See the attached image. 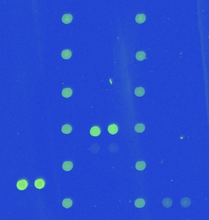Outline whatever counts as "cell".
<instances>
[{"label":"cell","instance_id":"cell-6","mask_svg":"<svg viewBox=\"0 0 209 220\" xmlns=\"http://www.w3.org/2000/svg\"><path fill=\"white\" fill-rule=\"evenodd\" d=\"M62 168L66 171H70L73 168V163L71 162H65L62 165Z\"/></svg>","mask_w":209,"mask_h":220},{"label":"cell","instance_id":"cell-8","mask_svg":"<svg viewBox=\"0 0 209 220\" xmlns=\"http://www.w3.org/2000/svg\"><path fill=\"white\" fill-rule=\"evenodd\" d=\"M62 95L64 97L69 98L72 95V90L70 88H65L62 90Z\"/></svg>","mask_w":209,"mask_h":220},{"label":"cell","instance_id":"cell-12","mask_svg":"<svg viewBox=\"0 0 209 220\" xmlns=\"http://www.w3.org/2000/svg\"><path fill=\"white\" fill-rule=\"evenodd\" d=\"M146 166V164L143 161H141V162H138L136 164V169L138 171H142L145 168Z\"/></svg>","mask_w":209,"mask_h":220},{"label":"cell","instance_id":"cell-16","mask_svg":"<svg viewBox=\"0 0 209 220\" xmlns=\"http://www.w3.org/2000/svg\"><path fill=\"white\" fill-rule=\"evenodd\" d=\"M145 130L144 125L142 124H137L134 127V130L137 132V133H142Z\"/></svg>","mask_w":209,"mask_h":220},{"label":"cell","instance_id":"cell-4","mask_svg":"<svg viewBox=\"0 0 209 220\" xmlns=\"http://www.w3.org/2000/svg\"><path fill=\"white\" fill-rule=\"evenodd\" d=\"M61 56L64 59H69L72 56V52L69 50H63L61 53Z\"/></svg>","mask_w":209,"mask_h":220},{"label":"cell","instance_id":"cell-5","mask_svg":"<svg viewBox=\"0 0 209 220\" xmlns=\"http://www.w3.org/2000/svg\"><path fill=\"white\" fill-rule=\"evenodd\" d=\"M108 130L109 133L111 134V135H115V134L118 133V128L116 125H115V124H112V125H110L109 126L108 128Z\"/></svg>","mask_w":209,"mask_h":220},{"label":"cell","instance_id":"cell-2","mask_svg":"<svg viewBox=\"0 0 209 220\" xmlns=\"http://www.w3.org/2000/svg\"><path fill=\"white\" fill-rule=\"evenodd\" d=\"M73 20V17L71 14H64L62 17V21L64 23L69 24L72 22Z\"/></svg>","mask_w":209,"mask_h":220},{"label":"cell","instance_id":"cell-14","mask_svg":"<svg viewBox=\"0 0 209 220\" xmlns=\"http://www.w3.org/2000/svg\"><path fill=\"white\" fill-rule=\"evenodd\" d=\"M145 201L143 199H138L134 202V205L137 208H142L144 206Z\"/></svg>","mask_w":209,"mask_h":220},{"label":"cell","instance_id":"cell-1","mask_svg":"<svg viewBox=\"0 0 209 220\" xmlns=\"http://www.w3.org/2000/svg\"><path fill=\"white\" fill-rule=\"evenodd\" d=\"M28 186V182L25 180H21L17 183V188L20 190H24Z\"/></svg>","mask_w":209,"mask_h":220},{"label":"cell","instance_id":"cell-11","mask_svg":"<svg viewBox=\"0 0 209 220\" xmlns=\"http://www.w3.org/2000/svg\"><path fill=\"white\" fill-rule=\"evenodd\" d=\"M145 93V90L143 87H137L134 90V94L135 95L138 97H141L142 95H144Z\"/></svg>","mask_w":209,"mask_h":220},{"label":"cell","instance_id":"cell-18","mask_svg":"<svg viewBox=\"0 0 209 220\" xmlns=\"http://www.w3.org/2000/svg\"><path fill=\"white\" fill-rule=\"evenodd\" d=\"M136 58L139 61H143L145 58V53L144 52H138L136 55Z\"/></svg>","mask_w":209,"mask_h":220},{"label":"cell","instance_id":"cell-7","mask_svg":"<svg viewBox=\"0 0 209 220\" xmlns=\"http://www.w3.org/2000/svg\"><path fill=\"white\" fill-rule=\"evenodd\" d=\"M145 19H146V17L144 14H138L136 16L135 20L138 23L141 24L144 23L145 21Z\"/></svg>","mask_w":209,"mask_h":220},{"label":"cell","instance_id":"cell-15","mask_svg":"<svg viewBox=\"0 0 209 220\" xmlns=\"http://www.w3.org/2000/svg\"><path fill=\"white\" fill-rule=\"evenodd\" d=\"M45 186V182L42 179H37L35 182V186L38 189L43 188Z\"/></svg>","mask_w":209,"mask_h":220},{"label":"cell","instance_id":"cell-3","mask_svg":"<svg viewBox=\"0 0 209 220\" xmlns=\"http://www.w3.org/2000/svg\"><path fill=\"white\" fill-rule=\"evenodd\" d=\"M100 129L98 127H93L90 130V134L93 136H98L100 134Z\"/></svg>","mask_w":209,"mask_h":220},{"label":"cell","instance_id":"cell-10","mask_svg":"<svg viewBox=\"0 0 209 220\" xmlns=\"http://www.w3.org/2000/svg\"><path fill=\"white\" fill-rule=\"evenodd\" d=\"M73 204L72 201L70 199H65L62 201V206L66 208H70Z\"/></svg>","mask_w":209,"mask_h":220},{"label":"cell","instance_id":"cell-13","mask_svg":"<svg viewBox=\"0 0 209 220\" xmlns=\"http://www.w3.org/2000/svg\"><path fill=\"white\" fill-rule=\"evenodd\" d=\"M191 204V201L190 199L188 197H185L181 200V205L183 207L185 208H187Z\"/></svg>","mask_w":209,"mask_h":220},{"label":"cell","instance_id":"cell-9","mask_svg":"<svg viewBox=\"0 0 209 220\" xmlns=\"http://www.w3.org/2000/svg\"><path fill=\"white\" fill-rule=\"evenodd\" d=\"M72 128L70 125L69 124H66V125H64L62 127L61 131L64 134H69L70 133V132H72Z\"/></svg>","mask_w":209,"mask_h":220},{"label":"cell","instance_id":"cell-17","mask_svg":"<svg viewBox=\"0 0 209 220\" xmlns=\"http://www.w3.org/2000/svg\"><path fill=\"white\" fill-rule=\"evenodd\" d=\"M162 204L164 207H166V208H169V207H170L172 205V201L170 198H165L163 199V201Z\"/></svg>","mask_w":209,"mask_h":220}]
</instances>
